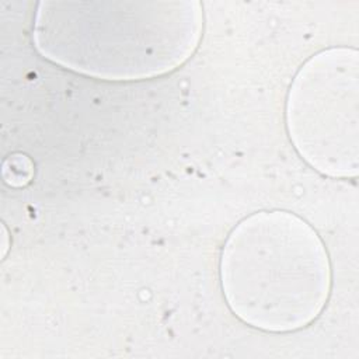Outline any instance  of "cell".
I'll return each mask as SVG.
<instances>
[{"label": "cell", "mask_w": 359, "mask_h": 359, "mask_svg": "<svg viewBox=\"0 0 359 359\" xmlns=\"http://www.w3.org/2000/svg\"><path fill=\"white\" fill-rule=\"evenodd\" d=\"M202 27L199 3H41L34 43L65 69L129 81L181 66L196 49Z\"/></svg>", "instance_id": "1"}, {"label": "cell", "mask_w": 359, "mask_h": 359, "mask_svg": "<svg viewBox=\"0 0 359 359\" xmlns=\"http://www.w3.org/2000/svg\"><path fill=\"white\" fill-rule=\"evenodd\" d=\"M220 283L233 314L266 332L311 324L327 304L331 266L317 231L283 210L257 212L229 234Z\"/></svg>", "instance_id": "2"}, {"label": "cell", "mask_w": 359, "mask_h": 359, "mask_svg": "<svg viewBox=\"0 0 359 359\" xmlns=\"http://www.w3.org/2000/svg\"><path fill=\"white\" fill-rule=\"evenodd\" d=\"M358 52L331 48L297 72L286 101L290 140L314 170L346 178L358 171Z\"/></svg>", "instance_id": "3"}]
</instances>
